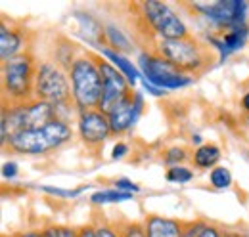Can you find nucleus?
I'll return each mask as SVG.
<instances>
[{
  "label": "nucleus",
  "mask_w": 249,
  "mask_h": 237,
  "mask_svg": "<svg viewBox=\"0 0 249 237\" xmlns=\"http://www.w3.org/2000/svg\"><path fill=\"white\" fill-rule=\"evenodd\" d=\"M121 236L123 237H146V228H144V224H140V222H130V224H126L123 230H121Z\"/></svg>",
  "instance_id": "nucleus-23"
},
{
  "label": "nucleus",
  "mask_w": 249,
  "mask_h": 237,
  "mask_svg": "<svg viewBox=\"0 0 249 237\" xmlns=\"http://www.w3.org/2000/svg\"><path fill=\"white\" fill-rule=\"evenodd\" d=\"M192 170H188L186 167H171L169 170H167V174H165V178H167V182H173V184H186V182H190L192 180Z\"/></svg>",
  "instance_id": "nucleus-19"
},
{
  "label": "nucleus",
  "mask_w": 249,
  "mask_h": 237,
  "mask_svg": "<svg viewBox=\"0 0 249 237\" xmlns=\"http://www.w3.org/2000/svg\"><path fill=\"white\" fill-rule=\"evenodd\" d=\"M140 105H142V102H140V98L134 92H130L124 100H121L107 113L109 124H111V132L113 134H121L126 128H130V124L134 122V118H136L138 111H140Z\"/></svg>",
  "instance_id": "nucleus-11"
},
{
  "label": "nucleus",
  "mask_w": 249,
  "mask_h": 237,
  "mask_svg": "<svg viewBox=\"0 0 249 237\" xmlns=\"http://www.w3.org/2000/svg\"><path fill=\"white\" fill-rule=\"evenodd\" d=\"M199 237H222V232L218 230L217 226H211V224H205L203 226V232Z\"/></svg>",
  "instance_id": "nucleus-26"
},
{
  "label": "nucleus",
  "mask_w": 249,
  "mask_h": 237,
  "mask_svg": "<svg viewBox=\"0 0 249 237\" xmlns=\"http://www.w3.org/2000/svg\"><path fill=\"white\" fill-rule=\"evenodd\" d=\"M73 96V88L67 83V77L63 71L54 63H42L36 69V81H35V98L40 102H46L54 107L69 105Z\"/></svg>",
  "instance_id": "nucleus-5"
},
{
  "label": "nucleus",
  "mask_w": 249,
  "mask_h": 237,
  "mask_svg": "<svg viewBox=\"0 0 249 237\" xmlns=\"http://www.w3.org/2000/svg\"><path fill=\"white\" fill-rule=\"evenodd\" d=\"M248 122H249V117H248Z\"/></svg>",
  "instance_id": "nucleus-36"
},
{
  "label": "nucleus",
  "mask_w": 249,
  "mask_h": 237,
  "mask_svg": "<svg viewBox=\"0 0 249 237\" xmlns=\"http://www.w3.org/2000/svg\"><path fill=\"white\" fill-rule=\"evenodd\" d=\"M104 54H106V58H109L113 63H115V67L123 73L124 77L128 79V83H130V86H134L136 85V79H138V71L134 69V65L128 61V59H124L119 52H113V50H104Z\"/></svg>",
  "instance_id": "nucleus-16"
},
{
  "label": "nucleus",
  "mask_w": 249,
  "mask_h": 237,
  "mask_svg": "<svg viewBox=\"0 0 249 237\" xmlns=\"http://www.w3.org/2000/svg\"><path fill=\"white\" fill-rule=\"evenodd\" d=\"M48 193H54V195H63V197H75L81 189H77V191H63V189H54V187H44Z\"/></svg>",
  "instance_id": "nucleus-29"
},
{
  "label": "nucleus",
  "mask_w": 249,
  "mask_h": 237,
  "mask_svg": "<svg viewBox=\"0 0 249 237\" xmlns=\"http://www.w3.org/2000/svg\"><path fill=\"white\" fill-rule=\"evenodd\" d=\"M126 149H128V148H126L124 144H117V146L113 148V153H111V157H113V159H121L124 153H126Z\"/></svg>",
  "instance_id": "nucleus-30"
},
{
  "label": "nucleus",
  "mask_w": 249,
  "mask_h": 237,
  "mask_svg": "<svg viewBox=\"0 0 249 237\" xmlns=\"http://www.w3.org/2000/svg\"><path fill=\"white\" fill-rule=\"evenodd\" d=\"M205 222H184V230H182V237H199L203 232Z\"/></svg>",
  "instance_id": "nucleus-24"
},
{
  "label": "nucleus",
  "mask_w": 249,
  "mask_h": 237,
  "mask_svg": "<svg viewBox=\"0 0 249 237\" xmlns=\"http://www.w3.org/2000/svg\"><path fill=\"white\" fill-rule=\"evenodd\" d=\"M2 172H4V176L8 178H12V176H16V165H14V163H8V165H4V170H2Z\"/></svg>",
  "instance_id": "nucleus-31"
},
{
  "label": "nucleus",
  "mask_w": 249,
  "mask_h": 237,
  "mask_svg": "<svg viewBox=\"0 0 249 237\" xmlns=\"http://www.w3.org/2000/svg\"><path fill=\"white\" fill-rule=\"evenodd\" d=\"M16 237H44V236H42V232H27V234H19V236Z\"/></svg>",
  "instance_id": "nucleus-32"
},
{
  "label": "nucleus",
  "mask_w": 249,
  "mask_h": 237,
  "mask_svg": "<svg viewBox=\"0 0 249 237\" xmlns=\"http://www.w3.org/2000/svg\"><path fill=\"white\" fill-rule=\"evenodd\" d=\"M209 180H211V186L217 187V189H226V187L232 186V174L224 167H215L209 174Z\"/></svg>",
  "instance_id": "nucleus-18"
},
{
  "label": "nucleus",
  "mask_w": 249,
  "mask_h": 237,
  "mask_svg": "<svg viewBox=\"0 0 249 237\" xmlns=\"http://www.w3.org/2000/svg\"><path fill=\"white\" fill-rule=\"evenodd\" d=\"M159 56L169 59L178 71L186 73H203L213 63V50L188 34L186 38L177 40H159Z\"/></svg>",
  "instance_id": "nucleus-2"
},
{
  "label": "nucleus",
  "mask_w": 249,
  "mask_h": 237,
  "mask_svg": "<svg viewBox=\"0 0 249 237\" xmlns=\"http://www.w3.org/2000/svg\"><path fill=\"white\" fill-rule=\"evenodd\" d=\"M44 237H79V232L75 228H67V226H50L46 230H42Z\"/></svg>",
  "instance_id": "nucleus-20"
},
{
  "label": "nucleus",
  "mask_w": 249,
  "mask_h": 237,
  "mask_svg": "<svg viewBox=\"0 0 249 237\" xmlns=\"http://www.w3.org/2000/svg\"><path fill=\"white\" fill-rule=\"evenodd\" d=\"M242 105H244V107H246V109L249 111V92L246 94V96H244V100H242Z\"/></svg>",
  "instance_id": "nucleus-33"
},
{
  "label": "nucleus",
  "mask_w": 249,
  "mask_h": 237,
  "mask_svg": "<svg viewBox=\"0 0 249 237\" xmlns=\"http://www.w3.org/2000/svg\"><path fill=\"white\" fill-rule=\"evenodd\" d=\"M146 237H182L184 222L175 218H165L159 214H150L144 220Z\"/></svg>",
  "instance_id": "nucleus-12"
},
{
  "label": "nucleus",
  "mask_w": 249,
  "mask_h": 237,
  "mask_svg": "<svg viewBox=\"0 0 249 237\" xmlns=\"http://www.w3.org/2000/svg\"><path fill=\"white\" fill-rule=\"evenodd\" d=\"M77 232H79V237H98L94 226H83V228H77Z\"/></svg>",
  "instance_id": "nucleus-28"
},
{
  "label": "nucleus",
  "mask_w": 249,
  "mask_h": 237,
  "mask_svg": "<svg viewBox=\"0 0 249 237\" xmlns=\"http://www.w3.org/2000/svg\"><path fill=\"white\" fill-rule=\"evenodd\" d=\"M96 234L98 237H119V234H115L109 226H96Z\"/></svg>",
  "instance_id": "nucleus-27"
},
{
  "label": "nucleus",
  "mask_w": 249,
  "mask_h": 237,
  "mask_svg": "<svg viewBox=\"0 0 249 237\" xmlns=\"http://www.w3.org/2000/svg\"><path fill=\"white\" fill-rule=\"evenodd\" d=\"M21 48V36L16 33L14 29H8L6 23L0 25V58L2 61H8V59L19 56Z\"/></svg>",
  "instance_id": "nucleus-13"
},
{
  "label": "nucleus",
  "mask_w": 249,
  "mask_h": 237,
  "mask_svg": "<svg viewBox=\"0 0 249 237\" xmlns=\"http://www.w3.org/2000/svg\"><path fill=\"white\" fill-rule=\"evenodd\" d=\"M71 140V128L67 122L60 118L52 120L50 124L36 128V130H25L16 136H12L6 146L12 149L14 153L21 155H42L52 149L62 148Z\"/></svg>",
  "instance_id": "nucleus-4"
},
{
  "label": "nucleus",
  "mask_w": 249,
  "mask_h": 237,
  "mask_svg": "<svg viewBox=\"0 0 249 237\" xmlns=\"http://www.w3.org/2000/svg\"><path fill=\"white\" fill-rule=\"evenodd\" d=\"M142 14L148 21V25L159 34L161 40H177V38H186L188 29L182 23V19L175 14V10L165 4V2H157V0H148L142 2Z\"/></svg>",
  "instance_id": "nucleus-6"
},
{
  "label": "nucleus",
  "mask_w": 249,
  "mask_h": 237,
  "mask_svg": "<svg viewBox=\"0 0 249 237\" xmlns=\"http://www.w3.org/2000/svg\"><path fill=\"white\" fill-rule=\"evenodd\" d=\"M117 189H121V191H126V193H134V191H138V186L123 178V180H117Z\"/></svg>",
  "instance_id": "nucleus-25"
},
{
  "label": "nucleus",
  "mask_w": 249,
  "mask_h": 237,
  "mask_svg": "<svg viewBox=\"0 0 249 237\" xmlns=\"http://www.w3.org/2000/svg\"><path fill=\"white\" fill-rule=\"evenodd\" d=\"M132 193H126L121 189H111V191H98L92 195V203H123V201H130Z\"/></svg>",
  "instance_id": "nucleus-17"
},
{
  "label": "nucleus",
  "mask_w": 249,
  "mask_h": 237,
  "mask_svg": "<svg viewBox=\"0 0 249 237\" xmlns=\"http://www.w3.org/2000/svg\"><path fill=\"white\" fill-rule=\"evenodd\" d=\"M140 69L146 75V79L159 88H182L190 85V79L182 71H178L169 59L154 54H142L140 56Z\"/></svg>",
  "instance_id": "nucleus-7"
},
{
  "label": "nucleus",
  "mask_w": 249,
  "mask_h": 237,
  "mask_svg": "<svg viewBox=\"0 0 249 237\" xmlns=\"http://www.w3.org/2000/svg\"><path fill=\"white\" fill-rule=\"evenodd\" d=\"M190 8L197 10L199 14L215 19L217 23L224 25H238L242 19V10L248 6L240 0H207V2H190Z\"/></svg>",
  "instance_id": "nucleus-9"
},
{
  "label": "nucleus",
  "mask_w": 249,
  "mask_h": 237,
  "mask_svg": "<svg viewBox=\"0 0 249 237\" xmlns=\"http://www.w3.org/2000/svg\"><path fill=\"white\" fill-rule=\"evenodd\" d=\"M218 161H220V148L215 144H203L194 153V163L199 169H211Z\"/></svg>",
  "instance_id": "nucleus-14"
},
{
  "label": "nucleus",
  "mask_w": 249,
  "mask_h": 237,
  "mask_svg": "<svg viewBox=\"0 0 249 237\" xmlns=\"http://www.w3.org/2000/svg\"><path fill=\"white\" fill-rule=\"evenodd\" d=\"M36 69L29 54L2 61V109H14L35 102Z\"/></svg>",
  "instance_id": "nucleus-1"
},
{
  "label": "nucleus",
  "mask_w": 249,
  "mask_h": 237,
  "mask_svg": "<svg viewBox=\"0 0 249 237\" xmlns=\"http://www.w3.org/2000/svg\"><path fill=\"white\" fill-rule=\"evenodd\" d=\"M4 237H6V236H4Z\"/></svg>",
  "instance_id": "nucleus-37"
},
{
  "label": "nucleus",
  "mask_w": 249,
  "mask_h": 237,
  "mask_svg": "<svg viewBox=\"0 0 249 237\" xmlns=\"http://www.w3.org/2000/svg\"><path fill=\"white\" fill-rule=\"evenodd\" d=\"M119 237H123V236H121V232H119Z\"/></svg>",
  "instance_id": "nucleus-35"
},
{
  "label": "nucleus",
  "mask_w": 249,
  "mask_h": 237,
  "mask_svg": "<svg viewBox=\"0 0 249 237\" xmlns=\"http://www.w3.org/2000/svg\"><path fill=\"white\" fill-rule=\"evenodd\" d=\"M107 34H109V40L115 44L117 50H130L128 40L124 38L123 33H121L119 29H115V27H107Z\"/></svg>",
  "instance_id": "nucleus-21"
},
{
  "label": "nucleus",
  "mask_w": 249,
  "mask_h": 237,
  "mask_svg": "<svg viewBox=\"0 0 249 237\" xmlns=\"http://www.w3.org/2000/svg\"><path fill=\"white\" fill-rule=\"evenodd\" d=\"M96 63H98L100 73H102V79H104V92H102V102H100V107L98 109L107 115L121 100H124L132 92V86H130L128 79L124 77L115 65H111L109 61L96 59Z\"/></svg>",
  "instance_id": "nucleus-8"
},
{
  "label": "nucleus",
  "mask_w": 249,
  "mask_h": 237,
  "mask_svg": "<svg viewBox=\"0 0 249 237\" xmlns=\"http://www.w3.org/2000/svg\"><path fill=\"white\" fill-rule=\"evenodd\" d=\"M79 134L87 146H90V148L102 146L111 134L109 117L100 109L83 111L79 117Z\"/></svg>",
  "instance_id": "nucleus-10"
},
{
  "label": "nucleus",
  "mask_w": 249,
  "mask_h": 237,
  "mask_svg": "<svg viewBox=\"0 0 249 237\" xmlns=\"http://www.w3.org/2000/svg\"><path fill=\"white\" fill-rule=\"evenodd\" d=\"M246 38H248L246 25H240V23L238 25H230L228 31L224 33V36H222V46L226 50H238V48L244 46Z\"/></svg>",
  "instance_id": "nucleus-15"
},
{
  "label": "nucleus",
  "mask_w": 249,
  "mask_h": 237,
  "mask_svg": "<svg viewBox=\"0 0 249 237\" xmlns=\"http://www.w3.org/2000/svg\"><path fill=\"white\" fill-rule=\"evenodd\" d=\"M186 159V151L182 148H173L167 151V155H165V163L167 165H171V167H178L182 161Z\"/></svg>",
  "instance_id": "nucleus-22"
},
{
  "label": "nucleus",
  "mask_w": 249,
  "mask_h": 237,
  "mask_svg": "<svg viewBox=\"0 0 249 237\" xmlns=\"http://www.w3.org/2000/svg\"><path fill=\"white\" fill-rule=\"evenodd\" d=\"M222 237H242V236H240L238 232H224V234H222Z\"/></svg>",
  "instance_id": "nucleus-34"
},
{
  "label": "nucleus",
  "mask_w": 249,
  "mask_h": 237,
  "mask_svg": "<svg viewBox=\"0 0 249 237\" xmlns=\"http://www.w3.org/2000/svg\"><path fill=\"white\" fill-rule=\"evenodd\" d=\"M71 88H73V102L83 111L98 109L104 92V79L100 67L92 58H77L71 67Z\"/></svg>",
  "instance_id": "nucleus-3"
}]
</instances>
